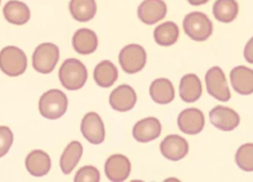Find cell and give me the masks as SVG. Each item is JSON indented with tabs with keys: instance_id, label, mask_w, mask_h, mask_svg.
<instances>
[{
	"instance_id": "obj_1",
	"label": "cell",
	"mask_w": 253,
	"mask_h": 182,
	"mask_svg": "<svg viewBox=\"0 0 253 182\" xmlns=\"http://www.w3.org/2000/svg\"><path fill=\"white\" fill-rule=\"evenodd\" d=\"M88 73L85 65L78 59L68 58L60 66L58 78L67 91H77L83 88Z\"/></svg>"
},
{
	"instance_id": "obj_2",
	"label": "cell",
	"mask_w": 253,
	"mask_h": 182,
	"mask_svg": "<svg viewBox=\"0 0 253 182\" xmlns=\"http://www.w3.org/2000/svg\"><path fill=\"white\" fill-rule=\"evenodd\" d=\"M68 107L66 94L57 89L48 90L42 94L39 100V110L46 119L55 120L63 116Z\"/></svg>"
},
{
	"instance_id": "obj_3",
	"label": "cell",
	"mask_w": 253,
	"mask_h": 182,
	"mask_svg": "<svg viewBox=\"0 0 253 182\" xmlns=\"http://www.w3.org/2000/svg\"><path fill=\"white\" fill-rule=\"evenodd\" d=\"M28 66L25 52L13 45L5 46L0 51V70L9 77L23 75Z\"/></svg>"
},
{
	"instance_id": "obj_4",
	"label": "cell",
	"mask_w": 253,
	"mask_h": 182,
	"mask_svg": "<svg viewBox=\"0 0 253 182\" xmlns=\"http://www.w3.org/2000/svg\"><path fill=\"white\" fill-rule=\"evenodd\" d=\"M185 33L195 41H204L212 33V23L210 18L199 11L190 12L183 20Z\"/></svg>"
},
{
	"instance_id": "obj_5",
	"label": "cell",
	"mask_w": 253,
	"mask_h": 182,
	"mask_svg": "<svg viewBox=\"0 0 253 182\" xmlns=\"http://www.w3.org/2000/svg\"><path fill=\"white\" fill-rule=\"evenodd\" d=\"M33 67L41 74H49L59 59V48L51 42L39 44L33 53Z\"/></svg>"
},
{
	"instance_id": "obj_6",
	"label": "cell",
	"mask_w": 253,
	"mask_h": 182,
	"mask_svg": "<svg viewBox=\"0 0 253 182\" xmlns=\"http://www.w3.org/2000/svg\"><path fill=\"white\" fill-rule=\"evenodd\" d=\"M146 51L136 43L126 45L119 54V62L126 74H135L143 69L146 64Z\"/></svg>"
},
{
	"instance_id": "obj_7",
	"label": "cell",
	"mask_w": 253,
	"mask_h": 182,
	"mask_svg": "<svg viewBox=\"0 0 253 182\" xmlns=\"http://www.w3.org/2000/svg\"><path fill=\"white\" fill-rule=\"evenodd\" d=\"M208 92L219 101H227L230 98V91L225 75L218 66L211 67L205 76Z\"/></svg>"
},
{
	"instance_id": "obj_8",
	"label": "cell",
	"mask_w": 253,
	"mask_h": 182,
	"mask_svg": "<svg viewBox=\"0 0 253 182\" xmlns=\"http://www.w3.org/2000/svg\"><path fill=\"white\" fill-rule=\"evenodd\" d=\"M80 130L83 137L93 145L102 144L105 140V126L101 116L96 112H88L81 121Z\"/></svg>"
},
{
	"instance_id": "obj_9",
	"label": "cell",
	"mask_w": 253,
	"mask_h": 182,
	"mask_svg": "<svg viewBox=\"0 0 253 182\" xmlns=\"http://www.w3.org/2000/svg\"><path fill=\"white\" fill-rule=\"evenodd\" d=\"M131 164L129 159L121 153L109 156L105 162V174L113 182L125 181L130 174Z\"/></svg>"
},
{
	"instance_id": "obj_10",
	"label": "cell",
	"mask_w": 253,
	"mask_h": 182,
	"mask_svg": "<svg viewBox=\"0 0 253 182\" xmlns=\"http://www.w3.org/2000/svg\"><path fill=\"white\" fill-rule=\"evenodd\" d=\"M211 124L221 131H232L239 125V115L227 106L216 105L210 111Z\"/></svg>"
},
{
	"instance_id": "obj_11",
	"label": "cell",
	"mask_w": 253,
	"mask_h": 182,
	"mask_svg": "<svg viewBox=\"0 0 253 182\" xmlns=\"http://www.w3.org/2000/svg\"><path fill=\"white\" fill-rule=\"evenodd\" d=\"M136 92L129 85H120L110 94L109 102L113 109L126 112L133 108L136 103Z\"/></svg>"
},
{
	"instance_id": "obj_12",
	"label": "cell",
	"mask_w": 253,
	"mask_h": 182,
	"mask_svg": "<svg viewBox=\"0 0 253 182\" xmlns=\"http://www.w3.org/2000/svg\"><path fill=\"white\" fill-rule=\"evenodd\" d=\"M167 6L163 0H143L137 8L138 19L146 24L153 25L164 19Z\"/></svg>"
},
{
	"instance_id": "obj_13",
	"label": "cell",
	"mask_w": 253,
	"mask_h": 182,
	"mask_svg": "<svg viewBox=\"0 0 253 182\" xmlns=\"http://www.w3.org/2000/svg\"><path fill=\"white\" fill-rule=\"evenodd\" d=\"M179 129L187 135H196L200 133L205 126L204 113L195 107L187 108L181 111L177 119Z\"/></svg>"
},
{
	"instance_id": "obj_14",
	"label": "cell",
	"mask_w": 253,
	"mask_h": 182,
	"mask_svg": "<svg viewBox=\"0 0 253 182\" xmlns=\"http://www.w3.org/2000/svg\"><path fill=\"white\" fill-rule=\"evenodd\" d=\"M160 152L167 159L178 161L188 153L189 145L183 137L179 135H169L160 143Z\"/></svg>"
},
{
	"instance_id": "obj_15",
	"label": "cell",
	"mask_w": 253,
	"mask_h": 182,
	"mask_svg": "<svg viewBox=\"0 0 253 182\" xmlns=\"http://www.w3.org/2000/svg\"><path fill=\"white\" fill-rule=\"evenodd\" d=\"M161 124L155 117H146L136 122L132 128V136L139 143H148L161 134Z\"/></svg>"
},
{
	"instance_id": "obj_16",
	"label": "cell",
	"mask_w": 253,
	"mask_h": 182,
	"mask_svg": "<svg viewBox=\"0 0 253 182\" xmlns=\"http://www.w3.org/2000/svg\"><path fill=\"white\" fill-rule=\"evenodd\" d=\"M230 83L233 90L242 94L247 95L253 92V70L245 66L234 67L230 71Z\"/></svg>"
},
{
	"instance_id": "obj_17",
	"label": "cell",
	"mask_w": 253,
	"mask_h": 182,
	"mask_svg": "<svg viewBox=\"0 0 253 182\" xmlns=\"http://www.w3.org/2000/svg\"><path fill=\"white\" fill-rule=\"evenodd\" d=\"M25 165L28 172L36 177L46 175L51 167V160L49 155L42 150H34L28 153Z\"/></svg>"
},
{
	"instance_id": "obj_18",
	"label": "cell",
	"mask_w": 253,
	"mask_h": 182,
	"mask_svg": "<svg viewBox=\"0 0 253 182\" xmlns=\"http://www.w3.org/2000/svg\"><path fill=\"white\" fill-rule=\"evenodd\" d=\"M72 46L79 54H91L95 52L98 47V36L95 31L90 29H79L73 34Z\"/></svg>"
},
{
	"instance_id": "obj_19",
	"label": "cell",
	"mask_w": 253,
	"mask_h": 182,
	"mask_svg": "<svg viewBox=\"0 0 253 182\" xmlns=\"http://www.w3.org/2000/svg\"><path fill=\"white\" fill-rule=\"evenodd\" d=\"M3 15L8 23L22 26L30 20L31 12L26 3L19 0H10L4 5Z\"/></svg>"
},
{
	"instance_id": "obj_20",
	"label": "cell",
	"mask_w": 253,
	"mask_h": 182,
	"mask_svg": "<svg viewBox=\"0 0 253 182\" xmlns=\"http://www.w3.org/2000/svg\"><path fill=\"white\" fill-rule=\"evenodd\" d=\"M149 94L156 103H170L175 97L174 86L171 81L166 78L155 79L149 87Z\"/></svg>"
},
{
	"instance_id": "obj_21",
	"label": "cell",
	"mask_w": 253,
	"mask_h": 182,
	"mask_svg": "<svg viewBox=\"0 0 253 182\" xmlns=\"http://www.w3.org/2000/svg\"><path fill=\"white\" fill-rule=\"evenodd\" d=\"M179 93L185 102H194L202 95V83L195 74H186L179 85Z\"/></svg>"
},
{
	"instance_id": "obj_22",
	"label": "cell",
	"mask_w": 253,
	"mask_h": 182,
	"mask_svg": "<svg viewBox=\"0 0 253 182\" xmlns=\"http://www.w3.org/2000/svg\"><path fill=\"white\" fill-rule=\"evenodd\" d=\"M83 153V147L80 142L72 141L70 142L63 152L61 153L59 159L60 169L64 174H70L77 163L79 162Z\"/></svg>"
},
{
	"instance_id": "obj_23",
	"label": "cell",
	"mask_w": 253,
	"mask_h": 182,
	"mask_svg": "<svg viewBox=\"0 0 253 182\" xmlns=\"http://www.w3.org/2000/svg\"><path fill=\"white\" fill-rule=\"evenodd\" d=\"M94 80L101 88H110L117 81L119 72L117 67L110 60H103L94 69Z\"/></svg>"
},
{
	"instance_id": "obj_24",
	"label": "cell",
	"mask_w": 253,
	"mask_h": 182,
	"mask_svg": "<svg viewBox=\"0 0 253 182\" xmlns=\"http://www.w3.org/2000/svg\"><path fill=\"white\" fill-rule=\"evenodd\" d=\"M69 11L74 20L88 22L92 20L97 12L95 0H70Z\"/></svg>"
},
{
	"instance_id": "obj_25",
	"label": "cell",
	"mask_w": 253,
	"mask_h": 182,
	"mask_svg": "<svg viewBox=\"0 0 253 182\" xmlns=\"http://www.w3.org/2000/svg\"><path fill=\"white\" fill-rule=\"evenodd\" d=\"M154 40L162 46L174 44L179 37V28L174 22H165L157 26L153 31Z\"/></svg>"
},
{
	"instance_id": "obj_26",
	"label": "cell",
	"mask_w": 253,
	"mask_h": 182,
	"mask_svg": "<svg viewBox=\"0 0 253 182\" xmlns=\"http://www.w3.org/2000/svg\"><path fill=\"white\" fill-rule=\"evenodd\" d=\"M238 10L236 0H215L212 5L213 17L221 23L232 22L237 17Z\"/></svg>"
},
{
	"instance_id": "obj_27",
	"label": "cell",
	"mask_w": 253,
	"mask_h": 182,
	"mask_svg": "<svg viewBox=\"0 0 253 182\" xmlns=\"http://www.w3.org/2000/svg\"><path fill=\"white\" fill-rule=\"evenodd\" d=\"M235 163L244 171H253V144L248 143L239 147L235 153Z\"/></svg>"
},
{
	"instance_id": "obj_28",
	"label": "cell",
	"mask_w": 253,
	"mask_h": 182,
	"mask_svg": "<svg viewBox=\"0 0 253 182\" xmlns=\"http://www.w3.org/2000/svg\"><path fill=\"white\" fill-rule=\"evenodd\" d=\"M73 180L74 182H99L100 172L93 165H84L78 169Z\"/></svg>"
},
{
	"instance_id": "obj_29",
	"label": "cell",
	"mask_w": 253,
	"mask_h": 182,
	"mask_svg": "<svg viewBox=\"0 0 253 182\" xmlns=\"http://www.w3.org/2000/svg\"><path fill=\"white\" fill-rule=\"evenodd\" d=\"M12 130L7 126H0V157L4 156L13 144Z\"/></svg>"
},
{
	"instance_id": "obj_30",
	"label": "cell",
	"mask_w": 253,
	"mask_h": 182,
	"mask_svg": "<svg viewBox=\"0 0 253 182\" xmlns=\"http://www.w3.org/2000/svg\"><path fill=\"white\" fill-rule=\"evenodd\" d=\"M243 55L245 60L248 63L253 64V36L248 40V42L246 43L245 47H244V51H243Z\"/></svg>"
},
{
	"instance_id": "obj_31",
	"label": "cell",
	"mask_w": 253,
	"mask_h": 182,
	"mask_svg": "<svg viewBox=\"0 0 253 182\" xmlns=\"http://www.w3.org/2000/svg\"><path fill=\"white\" fill-rule=\"evenodd\" d=\"M189 2V4L193 5V6H200L203 4H206L207 2H209V0H187Z\"/></svg>"
},
{
	"instance_id": "obj_32",
	"label": "cell",
	"mask_w": 253,
	"mask_h": 182,
	"mask_svg": "<svg viewBox=\"0 0 253 182\" xmlns=\"http://www.w3.org/2000/svg\"><path fill=\"white\" fill-rule=\"evenodd\" d=\"M0 3H1V0H0Z\"/></svg>"
}]
</instances>
